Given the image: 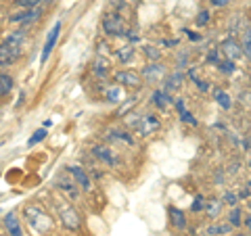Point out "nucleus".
<instances>
[{
  "instance_id": "obj_16",
  "label": "nucleus",
  "mask_w": 251,
  "mask_h": 236,
  "mask_svg": "<svg viewBox=\"0 0 251 236\" xmlns=\"http://www.w3.org/2000/svg\"><path fill=\"white\" fill-rule=\"evenodd\" d=\"M182 82H184V75H182V71H174V73H167L165 78H163V82H161V88L165 90L167 94H172V92H176V90L182 86Z\"/></svg>"
},
{
  "instance_id": "obj_14",
  "label": "nucleus",
  "mask_w": 251,
  "mask_h": 236,
  "mask_svg": "<svg viewBox=\"0 0 251 236\" xmlns=\"http://www.w3.org/2000/svg\"><path fill=\"white\" fill-rule=\"evenodd\" d=\"M151 102H153L155 109L165 111L167 107L174 105V99H172V94H167L163 88H157V90H153V94H151Z\"/></svg>"
},
{
  "instance_id": "obj_23",
  "label": "nucleus",
  "mask_w": 251,
  "mask_h": 236,
  "mask_svg": "<svg viewBox=\"0 0 251 236\" xmlns=\"http://www.w3.org/2000/svg\"><path fill=\"white\" fill-rule=\"evenodd\" d=\"M222 207H224V203H222V199H205V213L209 219H215L222 211Z\"/></svg>"
},
{
  "instance_id": "obj_28",
  "label": "nucleus",
  "mask_w": 251,
  "mask_h": 236,
  "mask_svg": "<svg viewBox=\"0 0 251 236\" xmlns=\"http://www.w3.org/2000/svg\"><path fill=\"white\" fill-rule=\"evenodd\" d=\"M241 48H243V54L251 61V27L241 32Z\"/></svg>"
},
{
  "instance_id": "obj_27",
  "label": "nucleus",
  "mask_w": 251,
  "mask_h": 236,
  "mask_svg": "<svg viewBox=\"0 0 251 236\" xmlns=\"http://www.w3.org/2000/svg\"><path fill=\"white\" fill-rule=\"evenodd\" d=\"M226 221L233 228H241L243 226V211H241V207L236 205V207H230V211L226 215Z\"/></svg>"
},
{
  "instance_id": "obj_1",
  "label": "nucleus",
  "mask_w": 251,
  "mask_h": 236,
  "mask_svg": "<svg viewBox=\"0 0 251 236\" xmlns=\"http://www.w3.org/2000/svg\"><path fill=\"white\" fill-rule=\"evenodd\" d=\"M23 218H25V224L30 226V230L36 234V236H42V234H48L53 230V218L46 213V209L42 205H25L23 207Z\"/></svg>"
},
{
  "instance_id": "obj_6",
  "label": "nucleus",
  "mask_w": 251,
  "mask_h": 236,
  "mask_svg": "<svg viewBox=\"0 0 251 236\" xmlns=\"http://www.w3.org/2000/svg\"><path fill=\"white\" fill-rule=\"evenodd\" d=\"M113 82L120 88H132V90L141 88L144 84L143 75L138 71H134V69H117V71L113 73Z\"/></svg>"
},
{
  "instance_id": "obj_38",
  "label": "nucleus",
  "mask_w": 251,
  "mask_h": 236,
  "mask_svg": "<svg viewBox=\"0 0 251 236\" xmlns=\"http://www.w3.org/2000/svg\"><path fill=\"white\" fill-rule=\"evenodd\" d=\"M236 197H239V201L249 199V197H251V188H249V186H245V188H241L239 192H236Z\"/></svg>"
},
{
  "instance_id": "obj_44",
  "label": "nucleus",
  "mask_w": 251,
  "mask_h": 236,
  "mask_svg": "<svg viewBox=\"0 0 251 236\" xmlns=\"http://www.w3.org/2000/svg\"><path fill=\"white\" fill-rule=\"evenodd\" d=\"M54 0H36V4L38 6H48V4H53Z\"/></svg>"
},
{
  "instance_id": "obj_41",
  "label": "nucleus",
  "mask_w": 251,
  "mask_h": 236,
  "mask_svg": "<svg viewBox=\"0 0 251 236\" xmlns=\"http://www.w3.org/2000/svg\"><path fill=\"white\" fill-rule=\"evenodd\" d=\"M184 34L188 36V40H193V42H201V36L197 32H191V30H184Z\"/></svg>"
},
{
  "instance_id": "obj_47",
  "label": "nucleus",
  "mask_w": 251,
  "mask_h": 236,
  "mask_svg": "<svg viewBox=\"0 0 251 236\" xmlns=\"http://www.w3.org/2000/svg\"><path fill=\"white\" fill-rule=\"evenodd\" d=\"M247 186H249V188H251V178H249V182H247Z\"/></svg>"
},
{
  "instance_id": "obj_36",
  "label": "nucleus",
  "mask_w": 251,
  "mask_h": 236,
  "mask_svg": "<svg viewBox=\"0 0 251 236\" xmlns=\"http://www.w3.org/2000/svg\"><path fill=\"white\" fill-rule=\"evenodd\" d=\"M96 48H99V54H101V57H109V54H111V46H109L107 42H103V40H99V42H96Z\"/></svg>"
},
{
  "instance_id": "obj_39",
  "label": "nucleus",
  "mask_w": 251,
  "mask_h": 236,
  "mask_svg": "<svg viewBox=\"0 0 251 236\" xmlns=\"http://www.w3.org/2000/svg\"><path fill=\"white\" fill-rule=\"evenodd\" d=\"M195 84H197V88L201 90V92H209V88H212V86H209L205 80H199V78L195 80Z\"/></svg>"
},
{
  "instance_id": "obj_35",
  "label": "nucleus",
  "mask_w": 251,
  "mask_h": 236,
  "mask_svg": "<svg viewBox=\"0 0 251 236\" xmlns=\"http://www.w3.org/2000/svg\"><path fill=\"white\" fill-rule=\"evenodd\" d=\"M207 63H212V65L220 63V48H214V51L207 52Z\"/></svg>"
},
{
  "instance_id": "obj_5",
  "label": "nucleus",
  "mask_w": 251,
  "mask_h": 236,
  "mask_svg": "<svg viewBox=\"0 0 251 236\" xmlns=\"http://www.w3.org/2000/svg\"><path fill=\"white\" fill-rule=\"evenodd\" d=\"M44 13V6H34V9H23L21 13H17V15H13L9 19L11 25H15L17 30H27L32 23L38 21V17Z\"/></svg>"
},
{
  "instance_id": "obj_40",
  "label": "nucleus",
  "mask_w": 251,
  "mask_h": 236,
  "mask_svg": "<svg viewBox=\"0 0 251 236\" xmlns=\"http://www.w3.org/2000/svg\"><path fill=\"white\" fill-rule=\"evenodd\" d=\"M209 4L215 6V9H222V6H228L230 0H209Z\"/></svg>"
},
{
  "instance_id": "obj_24",
  "label": "nucleus",
  "mask_w": 251,
  "mask_h": 236,
  "mask_svg": "<svg viewBox=\"0 0 251 236\" xmlns=\"http://www.w3.org/2000/svg\"><path fill=\"white\" fill-rule=\"evenodd\" d=\"M170 221H172V226L176 228V230H184L186 228V218H184V213L178 209V207H170Z\"/></svg>"
},
{
  "instance_id": "obj_37",
  "label": "nucleus",
  "mask_w": 251,
  "mask_h": 236,
  "mask_svg": "<svg viewBox=\"0 0 251 236\" xmlns=\"http://www.w3.org/2000/svg\"><path fill=\"white\" fill-rule=\"evenodd\" d=\"M209 17H212V15H209V11H201L199 15H197V25H207L209 23Z\"/></svg>"
},
{
  "instance_id": "obj_8",
  "label": "nucleus",
  "mask_w": 251,
  "mask_h": 236,
  "mask_svg": "<svg viewBox=\"0 0 251 236\" xmlns=\"http://www.w3.org/2000/svg\"><path fill=\"white\" fill-rule=\"evenodd\" d=\"M143 82L144 84H161L163 78L167 75V69L163 63H159V61H153V63H146L143 67Z\"/></svg>"
},
{
  "instance_id": "obj_15",
  "label": "nucleus",
  "mask_w": 251,
  "mask_h": 236,
  "mask_svg": "<svg viewBox=\"0 0 251 236\" xmlns=\"http://www.w3.org/2000/svg\"><path fill=\"white\" fill-rule=\"evenodd\" d=\"M25 38H27L25 30H13V32H9V34H6V36L2 38V44L9 46V48H23Z\"/></svg>"
},
{
  "instance_id": "obj_33",
  "label": "nucleus",
  "mask_w": 251,
  "mask_h": 236,
  "mask_svg": "<svg viewBox=\"0 0 251 236\" xmlns=\"http://www.w3.org/2000/svg\"><path fill=\"white\" fill-rule=\"evenodd\" d=\"M46 138V128H40L34 132V136H30V140H27V147H36L38 142H42Z\"/></svg>"
},
{
  "instance_id": "obj_29",
  "label": "nucleus",
  "mask_w": 251,
  "mask_h": 236,
  "mask_svg": "<svg viewBox=\"0 0 251 236\" xmlns=\"http://www.w3.org/2000/svg\"><path fill=\"white\" fill-rule=\"evenodd\" d=\"M143 54L146 57V61H149V63L161 59V51H159L157 46H143Z\"/></svg>"
},
{
  "instance_id": "obj_46",
  "label": "nucleus",
  "mask_w": 251,
  "mask_h": 236,
  "mask_svg": "<svg viewBox=\"0 0 251 236\" xmlns=\"http://www.w3.org/2000/svg\"><path fill=\"white\" fill-rule=\"evenodd\" d=\"M234 236H251V234H234Z\"/></svg>"
},
{
  "instance_id": "obj_2",
  "label": "nucleus",
  "mask_w": 251,
  "mask_h": 236,
  "mask_svg": "<svg viewBox=\"0 0 251 236\" xmlns=\"http://www.w3.org/2000/svg\"><path fill=\"white\" fill-rule=\"evenodd\" d=\"M101 32L105 34L107 38H122L126 36V19L122 17V13H105L103 19H101Z\"/></svg>"
},
{
  "instance_id": "obj_12",
  "label": "nucleus",
  "mask_w": 251,
  "mask_h": 236,
  "mask_svg": "<svg viewBox=\"0 0 251 236\" xmlns=\"http://www.w3.org/2000/svg\"><path fill=\"white\" fill-rule=\"evenodd\" d=\"M220 54L224 59H230V61H239L243 57V48H241V42H236L234 38H226L224 42L220 46Z\"/></svg>"
},
{
  "instance_id": "obj_19",
  "label": "nucleus",
  "mask_w": 251,
  "mask_h": 236,
  "mask_svg": "<svg viewBox=\"0 0 251 236\" xmlns=\"http://www.w3.org/2000/svg\"><path fill=\"white\" fill-rule=\"evenodd\" d=\"M109 140H111V142L126 144V147H134V144H136L134 136H132L128 130H111V132H109Z\"/></svg>"
},
{
  "instance_id": "obj_9",
  "label": "nucleus",
  "mask_w": 251,
  "mask_h": 236,
  "mask_svg": "<svg viewBox=\"0 0 251 236\" xmlns=\"http://www.w3.org/2000/svg\"><path fill=\"white\" fill-rule=\"evenodd\" d=\"M90 152L99 159L103 165H107V168H117L120 165V155H117L115 149H111L109 144H94Z\"/></svg>"
},
{
  "instance_id": "obj_50",
  "label": "nucleus",
  "mask_w": 251,
  "mask_h": 236,
  "mask_svg": "<svg viewBox=\"0 0 251 236\" xmlns=\"http://www.w3.org/2000/svg\"><path fill=\"white\" fill-rule=\"evenodd\" d=\"M249 15H251V13H249Z\"/></svg>"
},
{
  "instance_id": "obj_4",
  "label": "nucleus",
  "mask_w": 251,
  "mask_h": 236,
  "mask_svg": "<svg viewBox=\"0 0 251 236\" xmlns=\"http://www.w3.org/2000/svg\"><path fill=\"white\" fill-rule=\"evenodd\" d=\"M130 126L132 130L136 132V136H141V138H149L153 136L157 130H161V119H159L157 115H143V117H136L134 121H130Z\"/></svg>"
},
{
  "instance_id": "obj_48",
  "label": "nucleus",
  "mask_w": 251,
  "mask_h": 236,
  "mask_svg": "<svg viewBox=\"0 0 251 236\" xmlns=\"http://www.w3.org/2000/svg\"><path fill=\"white\" fill-rule=\"evenodd\" d=\"M0 236H4V234H2V232H0Z\"/></svg>"
},
{
  "instance_id": "obj_20",
  "label": "nucleus",
  "mask_w": 251,
  "mask_h": 236,
  "mask_svg": "<svg viewBox=\"0 0 251 236\" xmlns=\"http://www.w3.org/2000/svg\"><path fill=\"white\" fill-rule=\"evenodd\" d=\"M174 107H176L178 115H180V119H182L184 123H188V126H197V119H195V115L186 109L184 99H174Z\"/></svg>"
},
{
  "instance_id": "obj_7",
  "label": "nucleus",
  "mask_w": 251,
  "mask_h": 236,
  "mask_svg": "<svg viewBox=\"0 0 251 236\" xmlns=\"http://www.w3.org/2000/svg\"><path fill=\"white\" fill-rule=\"evenodd\" d=\"M57 188L65 194V197L69 199V201H78L80 199V186L75 184V180H73V176L69 173L67 169H63L59 176H57Z\"/></svg>"
},
{
  "instance_id": "obj_49",
  "label": "nucleus",
  "mask_w": 251,
  "mask_h": 236,
  "mask_svg": "<svg viewBox=\"0 0 251 236\" xmlns=\"http://www.w3.org/2000/svg\"><path fill=\"white\" fill-rule=\"evenodd\" d=\"M249 207H251V201H249Z\"/></svg>"
},
{
  "instance_id": "obj_31",
  "label": "nucleus",
  "mask_w": 251,
  "mask_h": 236,
  "mask_svg": "<svg viewBox=\"0 0 251 236\" xmlns=\"http://www.w3.org/2000/svg\"><path fill=\"white\" fill-rule=\"evenodd\" d=\"M105 99H107V102H120V99H122V88L120 86H111L107 92H105Z\"/></svg>"
},
{
  "instance_id": "obj_11",
  "label": "nucleus",
  "mask_w": 251,
  "mask_h": 236,
  "mask_svg": "<svg viewBox=\"0 0 251 236\" xmlns=\"http://www.w3.org/2000/svg\"><path fill=\"white\" fill-rule=\"evenodd\" d=\"M65 169L73 176L75 184L80 186V190H82V192H90V190H92V180H90L88 171L84 169L82 165H65Z\"/></svg>"
},
{
  "instance_id": "obj_30",
  "label": "nucleus",
  "mask_w": 251,
  "mask_h": 236,
  "mask_svg": "<svg viewBox=\"0 0 251 236\" xmlns=\"http://www.w3.org/2000/svg\"><path fill=\"white\" fill-rule=\"evenodd\" d=\"M218 69L222 73H226V75H233L236 71V67H234V61H230V59H224L222 57L220 59V63H218Z\"/></svg>"
},
{
  "instance_id": "obj_3",
  "label": "nucleus",
  "mask_w": 251,
  "mask_h": 236,
  "mask_svg": "<svg viewBox=\"0 0 251 236\" xmlns=\"http://www.w3.org/2000/svg\"><path fill=\"white\" fill-rule=\"evenodd\" d=\"M57 209H59V221L65 230H69V232L80 230L82 228V215L73 205H69V203H65V201L59 199Z\"/></svg>"
},
{
  "instance_id": "obj_34",
  "label": "nucleus",
  "mask_w": 251,
  "mask_h": 236,
  "mask_svg": "<svg viewBox=\"0 0 251 236\" xmlns=\"http://www.w3.org/2000/svg\"><path fill=\"white\" fill-rule=\"evenodd\" d=\"M205 209V199L201 197V194H197V197L193 199V205H191V211L193 213H199V211H203Z\"/></svg>"
},
{
  "instance_id": "obj_43",
  "label": "nucleus",
  "mask_w": 251,
  "mask_h": 236,
  "mask_svg": "<svg viewBox=\"0 0 251 236\" xmlns=\"http://www.w3.org/2000/svg\"><path fill=\"white\" fill-rule=\"evenodd\" d=\"M243 224H245V228H247V230H249V234H251V213L247 215L245 219H243Z\"/></svg>"
},
{
  "instance_id": "obj_17",
  "label": "nucleus",
  "mask_w": 251,
  "mask_h": 236,
  "mask_svg": "<svg viewBox=\"0 0 251 236\" xmlns=\"http://www.w3.org/2000/svg\"><path fill=\"white\" fill-rule=\"evenodd\" d=\"M92 73L99 80L109 78V73H111V61H109V57H101V54H99V57L94 59V63H92Z\"/></svg>"
},
{
  "instance_id": "obj_18",
  "label": "nucleus",
  "mask_w": 251,
  "mask_h": 236,
  "mask_svg": "<svg viewBox=\"0 0 251 236\" xmlns=\"http://www.w3.org/2000/svg\"><path fill=\"white\" fill-rule=\"evenodd\" d=\"M2 224L6 228V232H9V236H23V228H21L15 213H6L2 218Z\"/></svg>"
},
{
  "instance_id": "obj_10",
  "label": "nucleus",
  "mask_w": 251,
  "mask_h": 236,
  "mask_svg": "<svg viewBox=\"0 0 251 236\" xmlns=\"http://www.w3.org/2000/svg\"><path fill=\"white\" fill-rule=\"evenodd\" d=\"M61 30H63V23L57 21L53 27H51V32H48V36L44 40V46H42V54H40V65H44L48 57H51V52L54 51V46H57V40L61 36Z\"/></svg>"
},
{
  "instance_id": "obj_42",
  "label": "nucleus",
  "mask_w": 251,
  "mask_h": 236,
  "mask_svg": "<svg viewBox=\"0 0 251 236\" xmlns=\"http://www.w3.org/2000/svg\"><path fill=\"white\" fill-rule=\"evenodd\" d=\"M134 102H136V101H134V99H128V105H124V107H122V109H120V115H122V113H124V111H128V109H130V107H132V105H134Z\"/></svg>"
},
{
  "instance_id": "obj_25",
  "label": "nucleus",
  "mask_w": 251,
  "mask_h": 236,
  "mask_svg": "<svg viewBox=\"0 0 251 236\" xmlns=\"http://www.w3.org/2000/svg\"><path fill=\"white\" fill-rule=\"evenodd\" d=\"M214 101L218 102L220 109H226V111H228L230 107H233V99H230V94L224 92L222 88H215V90H214Z\"/></svg>"
},
{
  "instance_id": "obj_13",
  "label": "nucleus",
  "mask_w": 251,
  "mask_h": 236,
  "mask_svg": "<svg viewBox=\"0 0 251 236\" xmlns=\"http://www.w3.org/2000/svg\"><path fill=\"white\" fill-rule=\"evenodd\" d=\"M21 54H23L21 48H9V46L0 44V67H9L13 63H17L21 59Z\"/></svg>"
},
{
  "instance_id": "obj_32",
  "label": "nucleus",
  "mask_w": 251,
  "mask_h": 236,
  "mask_svg": "<svg viewBox=\"0 0 251 236\" xmlns=\"http://www.w3.org/2000/svg\"><path fill=\"white\" fill-rule=\"evenodd\" d=\"M222 203H224L226 207H236L239 205V197H236V192L226 190L224 194H222Z\"/></svg>"
},
{
  "instance_id": "obj_45",
  "label": "nucleus",
  "mask_w": 251,
  "mask_h": 236,
  "mask_svg": "<svg viewBox=\"0 0 251 236\" xmlns=\"http://www.w3.org/2000/svg\"><path fill=\"white\" fill-rule=\"evenodd\" d=\"M161 44H163V46H176V44H178V40H163Z\"/></svg>"
},
{
  "instance_id": "obj_21",
  "label": "nucleus",
  "mask_w": 251,
  "mask_h": 236,
  "mask_svg": "<svg viewBox=\"0 0 251 236\" xmlns=\"http://www.w3.org/2000/svg\"><path fill=\"white\" fill-rule=\"evenodd\" d=\"M134 57H136V51H134V46H132V44H126V46H122V48H117V51H115V59L120 61L122 65L132 63Z\"/></svg>"
},
{
  "instance_id": "obj_26",
  "label": "nucleus",
  "mask_w": 251,
  "mask_h": 236,
  "mask_svg": "<svg viewBox=\"0 0 251 236\" xmlns=\"http://www.w3.org/2000/svg\"><path fill=\"white\" fill-rule=\"evenodd\" d=\"M13 88H15V80L9 73L0 71V96H9L13 92Z\"/></svg>"
},
{
  "instance_id": "obj_22",
  "label": "nucleus",
  "mask_w": 251,
  "mask_h": 236,
  "mask_svg": "<svg viewBox=\"0 0 251 236\" xmlns=\"http://www.w3.org/2000/svg\"><path fill=\"white\" fill-rule=\"evenodd\" d=\"M234 228L228 224V221H220V224H209L205 228V234L207 236H220V234H233Z\"/></svg>"
}]
</instances>
